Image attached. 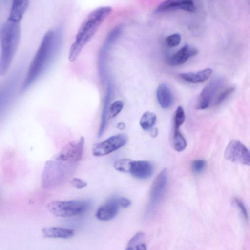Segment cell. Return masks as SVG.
<instances>
[{"instance_id":"1","label":"cell","mask_w":250,"mask_h":250,"mask_svg":"<svg viewBox=\"0 0 250 250\" xmlns=\"http://www.w3.org/2000/svg\"><path fill=\"white\" fill-rule=\"evenodd\" d=\"M61 30L57 33L47 31L43 35L40 45L31 61L21 88L25 92L42 74L57 53L61 42Z\"/></svg>"},{"instance_id":"2","label":"cell","mask_w":250,"mask_h":250,"mask_svg":"<svg viewBox=\"0 0 250 250\" xmlns=\"http://www.w3.org/2000/svg\"><path fill=\"white\" fill-rule=\"evenodd\" d=\"M112 11L111 7L105 6L97 7L89 13L80 26L75 40L70 47L68 57L69 62L75 61L83 48Z\"/></svg>"},{"instance_id":"3","label":"cell","mask_w":250,"mask_h":250,"mask_svg":"<svg viewBox=\"0 0 250 250\" xmlns=\"http://www.w3.org/2000/svg\"><path fill=\"white\" fill-rule=\"evenodd\" d=\"M21 38L19 23L7 19L1 25L0 30V75L7 72L17 50Z\"/></svg>"},{"instance_id":"4","label":"cell","mask_w":250,"mask_h":250,"mask_svg":"<svg viewBox=\"0 0 250 250\" xmlns=\"http://www.w3.org/2000/svg\"><path fill=\"white\" fill-rule=\"evenodd\" d=\"M76 162L54 159L46 162L42 176V184L44 188L59 186L73 174Z\"/></svg>"},{"instance_id":"5","label":"cell","mask_w":250,"mask_h":250,"mask_svg":"<svg viewBox=\"0 0 250 250\" xmlns=\"http://www.w3.org/2000/svg\"><path fill=\"white\" fill-rule=\"evenodd\" d=\"M91 205V202L86 200L53 201L47 205V208L54 216L65 218L84 213Z\"/></svg>"},{"instance_id":"6","label":"cell","mask_w":250,"mask_h":250,"mask_svg":"<svg viewBox=\"0 0 250 250\" xmlns=\"http://www.w3.org/2000/svg\"><path fill=\"white\" fill-rule=\"evenodd\" d=\"M224 157L228 161L250 166V152L239 140H233L228 144L225 150Z\"/></svg>"},{"instance_id":"7","label":"cell","mask_w":250,"mask_h":250,"mask_svg":"<svg viewBox=\"0 0 250 250\" xmlns=\"http://www.w3.org/2000/svg\"><path fill=\"white\" fill-rule=\"evenodd\" d=\"M127 141V137L125 134L112 136L94 144L92 149V154L97 157L108 155L124 146Z\"/></svg>"},{"instance_id":"8","label":"cell","mask_w":250,"mask_h":250,"mask_svg":"<svg viewBox=\"0 0 250 250\" xmlns=\"http://www.w3.org/2000/svg\"><path fill=\"white\" fill-rule=\"evenodd\" d=\"M85 141L81 136L78 140L67 143L55 157V159L65 161L76 162L83 155Z\"/></svg>"},{"instance_id":"9","label":"cell","mask_w":250,"mask_h":250,"mask_svg":"<svg viewBox=\"0 0 250 250\" xmlns=\"http://www.w3.org/2000/svg\"><path fill=\"white\" fill-rule=\"evenodd\" d=\"M225 83L222 78L217 77L211 81L205 86L196 101L195 108L198 110H203L208 108L212 101L215 99V95Z\"/></svg>"},{"instance_id":"10","label":"cell","mask_w":250,"mask_h":250,"mask_svg":"<svg viewBox=\"0 0 250 250\" xmlns=\"http://www.w3.org/2000/svg\"><path fill=\"white\" fill-rule=\"evenodd\" d=\"M120 32V28H115L113 29L108 35L99 50L98 62V71L100 79L102 82H104L106 79V61L109 49Z\"/></svg>"},{"instance_id":"11","label":"cell","mask_w":250,"mask_h":250,"mask_svg":"<svg viewBox=\"0 0 250 250\" xmlns=\"http://www.w3.org/2000/svg\"><path fill=\"white\" fill-rule=\"evenodd\" d=\"M167 178V170L165 168L154 180L150 190V208L155 207L161 200L166 186Z\"/></svg>"},{"instance_id":"12","label":"cell","mask_w":250,"mask_h":250,"mask_svg":"<svg viewBox=\"0 0 250 250\" xmlns=\"http://www.w3.org/2000/svg\"><path fill=\"white\" fill-rule=\"evenodd\" d=\"M120 207L119 197L112 198L98 208L95 217L100 221H109L117 215Z\"/></svg>"},{"instance_id":"13","label":"cell","mask_w":250,"mask_h":250,"mask_svg":"<svg viewBox=\"0 0 250 250\" xmlns=\"http://www.w3.org/2000/svg\"><path fill=\"white\" fill-rule=\"evenodd\" d=\"M175 10L193 12L195 11L196 6L194 2L190 0H167L160 3L155 12L159 13Z\"/></svg>"},{"instance_id":"14","label":"cell","mask_w":250,"mask_h":250,"mask_svg":"<svg viewBox=\"0 0 250 250\" xmlns=\"http://www.w3.org/2000/svg\"><path fill=\"white\" fill-rule=\"evenodd\" d=\"M197 49L188 44H186L174 53L166 58V63L172 66L181 65L185 63L190 57L195 56Z\"/></svg>"},{"instance_id":"15","label":"cell","mask_w":250,"mask_h":250,"mask_svg":"<svg viewBox=\"0 0 250 250\" xmlns=\"http://www.w3.org/2000/svg\"><path fill=\"white\" fill-rule=\"evenodd\" d=\"M153 169V165L148 161L132 160L130 173L134 177L145 179L152 175Z\"/></svg>"},{"instance_id":"16","label":"cell","mask_w":250,"mask_h":250,"mask_svg":"<svg viewBox=\"0 0 250 250\" xmlns=\"http://www.w3.org/2000/svg\"><path fill=\"white\" fill-rule=\"evenodd\" d=\"M112 91V85L110 83H108L107 87L106 94L103 103V106L101 117V122L98 133V137L99 138L103 136L106 128L109 107L112 97L113 92Z\"/></svg>"},{"instance_id":"17","label":"cell","mask_w":250,"mask_h":250,"mask_svg":"<svg viewBox=\"0 0 250 250\" xmlns=\"http://www.w3.org/2000/svg\"><path fill=\"white\" fill-rule=\"evenodd\" d=\"M29 5V1L28 0H13L7 19L13 22L19 23L28 9Z\"/></svg>"},{"instance_id":"18","label":"cell","mask_w":250,"mask_h":250,"mask_svg":"<svg viewBox=\"0 0 250 250\" xmlns=\"http://www.w3.org/2000/svg\"><path fill=\"white\" fill-rule=\"evenodd\" d=\"M212 72L213 70L211 68H207L197 72L182 73L179 76L185 81L192 83H197L207 80L211 76Z\"/></svg>"},{"instance_id":"19","label":"cell","mask_w":250,"mask_h":250,"mask_svg":"<svg viewBox=\"0 0 250 250\" xmlns=\"http://www.w3.org/2000/svg\"><path fill=\"white\" fill-rule=\"evenodd\" d=\"M43 237L51 238L68 239L72 237L74 231L70 229L61 227H44L42 229Z\"/></svg>"},{"instance_id":"20","label":"cell","mask_w":250,"mask_h":250,"mask_svg":"<svg viewBox=\"0 0 250 250\" xmlns=\"http://www.w3.org/2000/svg\"><path fill=\"white\" fill-rule=\"evenodd\" d=\"M156 97L158 102L164 109L170 106L172 102V96L171 91L165 83L160 84L156 90Z\"/></svg>"},{"instance_id":"21","label":"cell","mask_w":250,"mask_h":250,"mask_svg":"<svg viewBox=\"0 0 250 250\" xmlns=\"http://www.w3.org/2000/svg\"><path fill=\"white\" fill-rule=\"evenodd\" d=\"M144 239L145 234L143 233H136L130 240L125 250H147Z\"/></svg>"},{"instance_id":"22","label":"cell","mask_w":250,"mask_h":250,"mask_svg":"<svg viewBox=\"0 0 250 250\" xmlns=\"http://www.w3.org/2000/svg\"><path fill=\"white\" fill-rule=\"evenodd\" d=\"M157 120L155 113L150 111L145 112L140 120V125L145 130H148L152 128Z\"/></svg>"},{"instance_id":"23","label":"cell","mask_w":250,"mask_h":250,"mask_svg":"<svg viewBox=\"0 0 250 250\" xmlns=\"http://www.w3.org/2000/svg\"><path fill=\"white\" fill-rule=\"evenodd\" d=\"M173 143L174 148L177 151L181 152L186 147V141L179 130L174 131Z\"/></svg>"},{"instance_id":"24","label":"cell","mask_w":250,"mask_h":250,"mask_svg":"<svg viewBox=\"0 0 250 250\" xmlns=\"http://www.w3.org/2000/svg\"><path fill=\"white\" fill-rule=\"evenodd\" d=\"M132 160L128 159H122L114 162L113 167L114 168L120 172H129Z\"/></svg>"},{"instance_id":"25","label":"cell","mask_w":250,"mask_h":250,"mask_svg":"<svg viewBox=\"0 0 250 250\" xmlns=\"http://www.w3.org/2000/svg\"><path fill=\"white\" fill-rule=\"evenodd\" d=\"M235 90L234 86H229L223 89L215 97L213 104L214 105H218L223 102Z\"/></svg>"},{"instance_id":"26","label":"cell","mask_w":250,"mask_h":250,"mask_svg":"<svg viewBox=\"0 0 250 250\" xmlns=\"http://www.w3.org/2000/svg\"><path fill=\"white\" fill-rule=\"evenodd\" d=\"M185 119V114L183 108L178 106L175 112L174 117V131L179 130V128L182 125Z\"/></svg>"},{"instance_id":"27","label":"cell","mask_w":250,"mask_h":250,"mask_svg":"<svg viewBox=\"0 0 250 250\" xmlns=\"http://www.w3.org/2000/svg\"><path fill=\"white\" fill-rule=\"evenodd\" d=\"M124 103L121 100H117L110 104L108 111V116L110 118L116 117L122 110Z\"/></svg>"},{"instance_id":"28","label":"cell","mask_w":250,"mask_h":250,"mask_svg":"<svg viewBox=\"0 0 250 250\" xmlns=\"http://www.w3.org/2000/svg\"><path fill=\"white\" fill-rule=\"evenodd\" d=\"M181 37L180 34L176 33L171 34L165 38V42L169 47H176L180 44Z\"/></svg>"},{"instance_id":"29","label":"cell","mask_w":250,"mask_h":250,"mask_svg":"<svg viewBox=\"0 0 250 250\" xmlns=\"http://www.w3.org/2000/svg\"><path fill=\"white\" fill-rule=\"evenodd\" d=\"M206 165V162L205 160H194L191 163V169L194 173L199 174L204 169Z\"/></svg>"},{"instance_id":"30","label":"cell","mask_w":250,"mask_h":250,"mask_svg":"<svg viewBox=\"0 0 250 250\" xmlns=\"http://www.w3.org/2000/svg\"><path fill=\"white\" fill-rule=\"evenodd\" d=\"M233 202L238 208H239L240 212H241L244 219L246 221H247L249 220L248 214L246 207L243 203L241 200L237 198H234L233 199Z\"/></svg>"},{"instance_id":"31","label":"cell","mask_w":250,"mask_h":250,"mask_svg":"<svg viewBox=\"0 0 250 250\" xmlns=\"http://www.w3.org/2000/svg\"><path fill=\"white\" fill-rule=\"evenodd\" d=\"M70 183L73 187L77 189H82L87 185V183L85 181L78 178H73L72 179Z\"/></svg>"},{"instance_id":"32","label":"cell","mask_w":250,"mask_h":250,"mask_svg":"<svg viewBox=\"0 0 250 250\" xmlns=\"http://www.w3.org/2000/svg\"><path fill=\"white\" fill-rule=\"evenodd\" d=\"M120 205L121 207L126 208L131 205V201L125 197H119Z\"/></svg>"},{"instance_id":"33","label":"cell","mask_w":250,"mask_h":250,"mask_svg":"<svg viewBox=\"0 0 250 250\" xmlns=\"http://www.w3.org/2000/svg\"><path fill=\"white\" fill-rule=\"evenodd\" d=\"M158 129L156 128L152 129L150 131V136L153 138H155L158 135Z\"/></svg>"},{"instance_id":"34","label":"cell","mask_w":250,"mask_h":250,"mask_svg":"<svg viewBox=\"0 0 250 250\" xmlns=\"http://www.w3.org/2000/svg\"><path fill=\"white\" fill-rule=\"evenodd\" d=\"M117 127L119 130H124L125 127V124L123 122H120L117 124Z\"/></svg>"}]
</instances>
